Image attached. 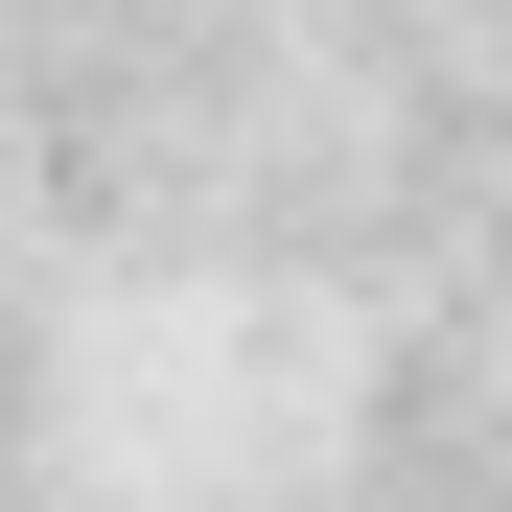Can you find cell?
I'll return each instance as SVG.
<instances>
[]
</instances>
